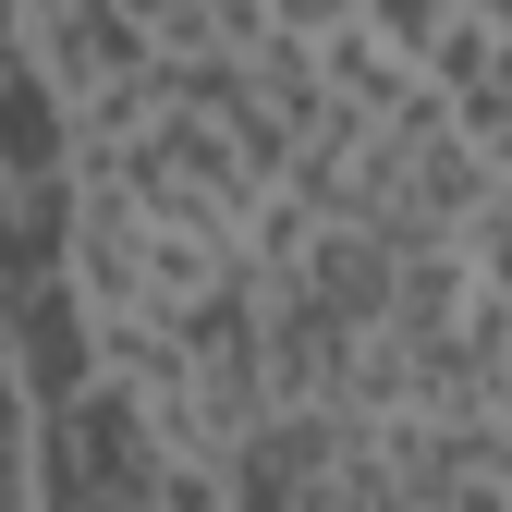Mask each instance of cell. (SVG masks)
<instances>
[{
  "mask_svg": "<svg viewBox=\"0 0 512 512\" xmlns=\"http://www.w3.org/2000/svg\"><path fill=\"white\" fill-rule=\"evenodd\" d=\"M171 476L183 452L135 415V391H110V378H86V391L37 403V512H171Z\"/></svg>",
  "mask_w": 512,
  "mask_h": 512,
  "instance_id": "1",
  "label": "cell"
},
{
  "mask_svg": "<svg viewBox=\"0 0 512 512\" xmlns=\"http://www.w3.org/2000/svg\"><path fill=\"white\" fill-rule=\"evenodd\" d=\"M427 98L452 110V135H476V147H512V37H488V25H452V37H439V61H427Z\"/></svg>",
  "mask_w": 512,
  "mask_h": 512,
  "instance_id": "2",
  "label": "cell"
},
{
  "mask_svg": "<svg viewBox=\"0 0 512 512\" xmlns=\"http://www.w3.org/2000/svg\"><path fill=\"white\" fill-rule=\"evenodd\" d=\"M452 256H464V281H476V305H512V196H488L464 232H452Z\"/></svg>",
  "mask_w": 512,
  "mask_h": 512,
  "instance_id": "3",
  "label": "cell"
},
{
  "mask_svg": "<svg viewBox=\"0 0 512 512\" xmlns=\"http://www.w3.org/2000/svg\"><path fill=\"white\" fill-rule=\"evenodd\" d=\"M256 25L293 37V49H330V37L354 25V0H256Z\"/></svg>",
  "mask_w": 512,
  "mask_h": 512,
  "instance_id": "4",
  "label": "cell"
},
{
  "mask_svg": "<svg viewBox=\"0 0 512 512\" xmlns=\"http://www.w3.org/2000/svg\"><path fill=\"white\" fill-rule=\"evenodd\" d=\"M439 512H512V476H476V488H452Z\"/></svg>",
  "mask_w": 512,
  "mask_h": 512,
  "instance_id": "5",
  "label": "cell"
},
{
  "mask_svg": "<svg viewBox=\"0 0 512 512\" xmlns=\"http://www.w3.org/2000/svg\"><path fill=\"white\" fill-rule=\"evenodd\" d=\"M488 171H500V196H512V147H488Z\"/></svg>",
  "mask_w": 512,
  "mask_h": 512,
  "instance_id": "6",
  "label": "cell"
}]
</instances>
